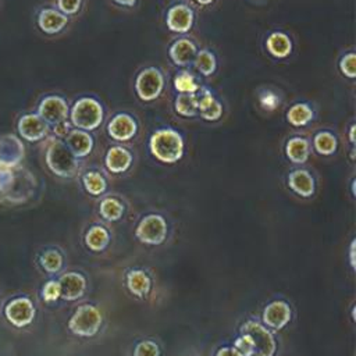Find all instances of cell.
I'll use <instances>...</instances> for the list:
<instances>
[{"instance_id": "cell-28", "label": "cell", "mask_w": 356, "mask_h": 356, "mask_svg": "<svg viewBox=\"0 0 356 356\" xmlns=\"http://www.w3.org/2000/svg\"><path fill=\"white\" fill-rule=\"evenodd\" d=\"M110 242L108 231L102 225H93L85 235L86 246L93 252H102Z\"/></svg>"}, {"instance_id": "cell-45", "label": "cell", "mask_w": 356, "mask_h": 356, "mask_svg": "<svg viewBox=\"0 0 356 356\" xmlns=\"http://www.w3.org/2000/svg\"><path fill=\"white\" fill-rule=\"evenodd\" d=\"M355 124H352L350 125V128H349V140H350V143L353 145L355 143Z\"/></svg>"}, {"instance_id": "cell-46", "label": "cell", "mask_w": 356, "mask_h": 356, "mask_svg": "<svg viewBox=\"0 0 356 356\" xmlns=\"http://www.w3.org/2000/svg\"><path fill=\"white\" fill-rule=\"evenodd\" d=\"M197 4H200V6H209V4H211L214 0H195Z\"/></svg>"}, {"instance_id": "cell-9", "label": "cell", "mask_w": 356, "mask_h": 356, "mask_svg": "<svg viewBox=\"0 0 356 356\" xmlns=\"http://www.w3.org/2000/svg\"><path fill=\"white\" fill-rule=\"evenodd\" d=\"M241 334L250 337L256 356H274L277 350V342L273 334L260 323L249 320L241 325Z\"/></svg>"}, {"instance_id": "cell-31", "label": "cell", "mask_w": 356, "mask_h": 356, "mask_svg": "<svg viewBox=\"0 0 356 356\" xmlns=\"http://www.w3.org/2000/svg\"><path fill=\"white\" fill-rule=\"evenodd\" d=\"M174 108L181 117H195L197 114V103L195 93H178L174 102Z\"/></svg>"}, {"instance_id": "cell-14", "label": "cell", "mask_w": 356, "mask_h": 356, "mask_svg": "<svg viewBox=\"0 0 356 356\" xmlns=\"http://www.w3.org/2000/svg\"><path fill=\"white\" fill-rule=\"evenodd\" d=\"M195 22L193 10L184 3L174 4L168 8L165 15L167 28L174 33H186L192 29Z\"/></svg>"}, {"instance_id": "cell-4", "label": "cell", "mask_w": 356, "mask_h": 356, "mask_svg": "<svg viewBox=\"0 0 356 356\" xmlns=\"http://www.w3.org/2000/svg\"><path fill=\"white\" fill-rule=\"evenodd\" d=\"M104 118V108L100 102L90 96L79 97L70 107L68 121L72 128L83 129V131H95L100 127Z\"/></svg>"}, {"instance_id": "cell-40", "label": "cell", "mask_w": 356, "mask_h": 356, "mask_svg": "<svg viewBox=\"0 0 356 356\" xmlns=\"http://www.w3.org/2000/svg\"><path fill=\"white\" fill-rule=\"evenodd\" d=\"M234 348H235L242 356H254L253 342H252L250 337L246 335V334H242L239 338L235 339Z\"/></svg>"}, {"instance_id": "cell-23", "label": "cell", "mask_w": 356, "mask_h": 356, "mask_svg": "<svg viewBox=\"0 0 356 356\" xmlns=\"http://www.w3.org/2000/svg\"><path fill=\"white\" fill-rule=\"evenodd\" d=\"M289 188L302 197H310L314 193V179L306 170H295L288 177Z\"/></svg>"}, {"instance_id": "cell-39", "label": "cell", "mask_w": 356, "mask_h": 356, "mask_svg": "<svg viewBox=\"0 0 356 356\" xmlns=\"http://www.w3.org/2000/svg\"><path fill=\"white\" fill-rule=\"evenodd\" d=\"M134 356H160V348L153 341H140L134 349Z\"/></svg>"}, {"instance_id": "cell-5", "label": "cell", "mask_w": 356, "mask_h": 356, "mask_svg": "<svg viewBox=\"0 0 356 356\" xmlns=\"http://www.w3.org/2000/svg\"><path fill=\"white\" fill-rule=\"evenodd\" d=\"M1 309L6 321L14 328H25L31 325L36 317L35 303L26 295L11 296L3 303Z\"/></svg>"}, {"instance_id": "cell-15", "label": "cell", "mask_w": 356, "mask_h": 356, "mask_svg": "<svg viewBox=\"0 0 356 356\" xmlns=\"http://www.w3.org/2000/svg\"><path fill=\"white\" fill-rule=\"evenodd\" d=\"M136 120L127 113L115 114L107 124V134L118 142H127L136 135Z\"/></svg>"}, {"instance_id": "cell-10", "label": "cell", "mask_w": 356, "mask_h": 356, "mask_svg": "<svg viewBox=\"0 0 356 356\" xmlns=\"http://www.w3.org/2000/svg\"><path fill=\"white\" fill-rule=\"evenodd\" d=\"M36 113L50 125V128L56 124H60L63 121L68 120L70 114V106L65 97L51 93L43 96L38 106H36Z\"/></svg>"}, {"instance_id": "cell-11", "label": "cell", "mask_w": 356, "mask_h": 356, "mask_svg": "<svg viewBox=\"0 0 356 356\" xmlns=\"http://www.w3.org/2000/svg\"><path fill=\"white\" fill-rule=\"evenodd\" d=\"M135 234L143 243L160 245L167 236V222L160 214H149L139 221Z\"/></svg>"}, {"instance_id": "cell-50", "label": "cell", "mask_w": 356, "mask_h": 356, "mask_svg": "<svg viewBox=\"0 0 356 356\" xmlns=\"http://www.w3.org/2000/svg\"><path fill=\"white\" fill-rule=\"evenodd\" d=\"M0 4H1V0H0Z\"/></svg>"}, {"instance_id": "cell-47", "label": "cell", "mask_w": 356, "mask_h": 356, "mask_svg": "<svg viewBox=\"0 0 356 356\" xmlns=\"http://www.w3.org/2000/svg\"><path fill=\"white\" fill-rule=\"evenodd\" d=\"M352 195L355 196V179L352 181Z\"/></svg>"}, {"instance_id": "cell-1", "label": "cell", "mask_w": 356, "mask_h": 356, "mask_svg": "<svg viewBox=\"0 0 356 356\" xmlns=\"http://www.w3.org/2000/svg\"><path fill=\"white\" fill-rule=\"evenodd\" d=\"M39 181L22 164L15 167L0 165V204L24 206L38 193Z\"/></svg>"}, {"instance_id": "cell-36", "label": "cell", "mask_w": 356, "mask_h": 356, "mask_svg": "<svg viewBox=\"0 0 356 356\" xmlns=\"http://www.w3.org/2000/svg\"><path fill=\"white\" fill-rule=\"evenodd\" d=\"M42 299L46 303H53L60 299V284L57 280H49L42 286Z\"/></svg>"}, {"instance_id": "cell-8", "label": "cell", "mask_w": 356, "mask_h": 356, "mask_svg": "<svg viewBox=\"0 0 356 356\" xmlns=\"http://www.w3.org/2000/svg\"><path fill=\"white\" fill-rule=\"evenodd\" d=\"M164 85V75L156 67L143 68L135 78V92L143 102L156 100L161 95Z\"/></svg>"}, {"instance_id": "cell-17", "label": "cell", "mask_w": 356, "mask_h": 356, "mask_svg": "<svg viewBox=\"0 0 356 356\" xmlns=\"http://www.w3.org/2000/svg\"><path fill=\"white\" fill-rule=\"evenodd\" d=\"M57 281L60 284V298L67 302L76 300L85 293L86 280L79 273H74V271L64 273L60 275Z\"/></svg>"}, {"instance_id": "cell-41", "label": "cell", "mask_w": 356, "mask_h": 356, "mask_svg": "<svg viewBox=\"0 0 356 356\" xmlns=\"http://www.w3.org/2000/svg\"><path fill=\"white\" fill-rule=\"evenodd\" d=\"M71 128H72V125H71V122L67 120V121H63V122H60V124L53 125V127L50 128V132H51L53 136H57V138L64 139V136L70 132Z\"/></svg>"}, {"instance_id": "cell-49", "label": "cell", "mask_w": 356, "mask_h": 356, "mask_svg": "<svg viewBox=\"0 0 356 356\" xmlns=\"http://www.w3.org/2000/svg\"><path fill=\"white\" fill-rule=\"evenodd\" d=\"M1 306H3V299H1V295H0V309H1Z\"/></svg>"}, {"instance_id": "cell-7", "label": "cell", "mask_w": 356, "mask_h": 356, "mask_svg": "<svg viewBox=\"0 0 356 356\" xmlns=\"http://www.w3.org/2000/svg\"><path fill=\"white\" fill-rule=\"evenodd\" d=\"M15 129L17 135L29 143L42 142L51 134L50 125L36 111L19 114L15 121Z\"/></svg>"}, {"instance_id": "cell-44", "label": "cell", "mask_w": 356, "mask_h": 356, "mask_svg": "<svg viewBox=\"0 0 356 356\" xmlns=\"http://www.w3.org/2000/svg\"><path fill=\"white\" fill-rule=\"evenodd\" d=\"M115 4L118 6H124V7H134L136 4L138 0H113Z\"/></svg>"}, {"instance_id": "cell-27", "label": "cell", "mask_w": 356, "mask_h": 356, "mask_svg": "<svg viewBox=\"0 0 356 356\" xmlns=\"http://www.w3.org/2000/svg\"><path fill=\"white\" fill-rule=\"evenodd\" d=\"M314 117L313 108L307 103H295L286 111V120L293 127H305Z\"/></svg>"}, {"instance_id": "cell-33", "label": "cell", "mask_w": 356, "mask_h": 356, "mask_svg": "<svg viewBox=\"0 0 356 356\" xmlns=\"http://www.w3.org/2000/svg\"><path fill=\"white\" fill-rule=\"evenodd\" d=\"M100 214L107 221H117L124 214V206L115 197H106L100 203Z\"/></svg>"}, {"instance_id": "cell-25", "label": "cell", "mask_w": 356, "mask_h": 356, "mask_svg": "<svg viewBox=\"0 0 356 356\" xmlns=\"http://www.w3.org/2000/svg\"><path fill=\"white\" fill-rule=\"evenodd\" d=\"M40 268L47 274H57L64 266V256L57 249H46L38 257Z\"/></svg>"}, {"instance_id": "cell-12", "label": "cell", "mask_w": 356, "mask_h": 356, "mask_svg": "<svg viewBox=\"0 0 356 356\" xmlns=\"http://www.w3.org/2000/svg\"><path fill=\"white\" fill-rule=\"evenodd\" d=\"M35 22L38 29L43 35L56 36L67 28L70 22V17H67L53 6H44L36 11Z\"/></svg>"}, {"instance_id": "cell-6", "label": "cell", "mask_w": 356, "mask_h": 356, "mask_svg": "<svg viewBox=\"0 0 356 356\" xmlns=\"http://www.w3.org/2000/svg\"><path fill=\"white\" fill-rule=\"evenodd\" d=\"M102 313L93 305H81L68 320V330L78 337H93L102 325Z\"/></svg>"}, {"instance_id": "cell-35", "label": "cell", "mask_w": 356, "mask_h": 356, "mask_svg": "<svg viewBox=\"0 0 356 356\" xmlns=\"http://www.w3.org/2000/svg\"><path fill=\"white\" fill-rule=\"evenodd\" d=\"M339 70L346 78L353 79L356 76V54L353 51L346 53L341 57Z\"/></svg>"}, {"instance_id": "cell-13", "label": "cell", "mask_w": 356, "mask_h": 356, "mask_svg": "<svg viewBox=\"0 0 356 356\" xmlns=\"http://www.w3.org/2000/svg\"><path fill=\"white\" fill-rule=\"evenodd\" d=\"M25 159V145L17 134L0 135V165L15 167Z\"/></svg>"}, {"instance_id": "cell-3", "label": "cell", "mask_w": 356, "mask_h": 356, "mask_svg": "<svg viewBox=\"0 0 356 356\" xmlns=\"http://www.w3.org/2000/svg\"><path fill=\"white\" fill-rule=\"evenodd\" d=\"M149 149L159 161L172 164L181 160L184 154V139L178 131L172 128H161L152 134Z\"/></svg>"}, {"instance_id": "cell-26", "label": "cell", "mask_w": 356, "mask_h": 356, "mask_svg": "<svg viewBox=\"0 0 356 356\" xmlns=\"http://www.w3.org/2000/svg\"><path fill=\"white\" fill-rule=\"evenodd\" d=\"M150 278L142 270H132L127 274V286L131 293L136 296H145L150 291Z\"/></svg>"}, {"instance_id": "cell-43", "label": "cell", "mask_w": 356, "mask_h": 356, "mask_svg": "<svg viewBox=\"0 0 356 356\" xmlns=\"http://www.w3.org/2000/svg\"><path fill=\"white\" fill-rule=\"evenodd\" d=\"M355 243H356V242L352 241V242H350V248H349V259H350L349 261H350L352 268H355V266H356V264H355Z\"/></svg>"}, {"instance_id": "cell-24", "label": "cell", "mask_w": 356, "mask_h": 356, "mask_svg": "<svg viewBox=\"0 0 356 356\" xmlns=\"http://www.w3.org/2000/svg\"><path fill=\"white\" fill-rule=\"evenodd\" d=\"M286 157L295 164H303L307 161L310 154V143L302 136L291 138L285 145Z\"/></svg>"}, {"instance_id": "cell-34", "label": "cell", "mask_w": 356, "mask_h": 356, "mask_svg": "<svg viewBox=\"0 0 356 356\" xmlns=\"http://www.w3.org/2000/svg\"><path fill=\"white\" fill-rule=\"evenodd\" d=\"M82 184L86 192H89L93 196H99L106 191V179L97 171L85 172L82 177Z\"/></svg>"}, {"instance_id": "cell-22", "label": "cell", "mask_w": 356, "mask_h": 356, "mask_svg": "<svg viewBox=\"0 0 356 356\" xmlns=\"http://www.w3.org/2000/svg\"><path fill=\"white\" fill-rule=\"evenodd\" d=\"M266 49L274 58H285L292 53L291 38L284 32H271L266 39Z\"/></svg>"}, {"instance_id": "cell-48", "label": "cell", "mask_w": 356, "mask_h": 356, "mask_svg": "<svg viewBox=\"0 0 356 356\" xmlns=\"http://www.w3.org/2000/svg\"><path fill=\"white\" fill-rule=\"evenodd\" d=\"M355 318H356V317H355V307H353V309H352V320L355 321Z\"/></svg>"}, {"instance_id": "cell-2", "label": "cell", "mask_w": 356, "mask_h": 356, "mask_svg": "<svg viewBox=\"0 0 356 356\" xmlns=\"http://www.w3.org/2000/svg\"><path fill=\"white\" fill-rule=\"evenodd\" d=\"M44 163L50 172L60 178H72L79 168L78 159L72 154L65 142L51 134L46 138L44 143Z\"/></svg>"}, {"instance_id": "cell-32", "label": "cell", "mask_w": 356, "mask_h": 356, "mask_svg": "<svg viewBox=\"0 0 356 356\" xmlns=\"http://www.w3.org/2000/svg\"><path fill=\"white\" fill-rule=\"evenodd\" d=\"M174 88L178 93H196L200 88L199 82L196 81L195 75L186 70H182L175 74L174 76Z\"/></svg>"}, {"instance_id": "cell-16", "label": "cell", "mask_w": 356, "mask_h": 356, "mask_svg": "<svg viewBox=\"0 0 356 356\" xmlns=\"http://www.w3.org/2000/svg\"><path fill=\"white\" fill-rule=\"evenodd\" d=\"M291 307L284 300H274L268 303L261 314L263 323L273 330H282L291 321Z\"/></svg>"}, {"instance_id": "cell-21", "label": "cell", "mask_w": 356, "mask_h": 356, "mask_svg": "<svg viewBox=\"0 0 356 356\" xmlns=\"http://www.w3.org/2000/svg\"><path fill=\"white\" fill-rule=\"evenodd\" d=\"M104 163L108 171L118 174L129 168L132 163V154L128 149L122 146H111L104 157Z\"/></svg>"}, {"instance_id": "cell-37", "label": "cell", "mask_w": 356, "mask_h": 356, "mask_svg": "<svg viewBox=\"0 0 356 356\" xmlns=\"http://www.w3.org/2000/svg\"><path fill=\"white\" fill-rule=\"evenodd\" d=\"M259 103H260V106H261L264 110L273 111V110H275V108L280 106L281 99H280V96H278L274 90L266 89V90H261V92H260V95H259Z\"/></svg>"}, {"instance_id": "cell-19", "label": "cell", "mask_w": 356, "mask_h": 356, "mask_svg": "<svg viewBox=\"0 0 356 356\" xmlns=\"http://www.w3.org/2000/svg\"><path fill=\"white\" fill-rule=\"evenodd\" d=\"M197 53L196 43L189 38H178L174 40L168 49V56L175 65L185 67L193 63Z\"/></svg>"}, {"instance_id": "cell-29", "label": "cell", "mask_w": 356, "mask_h": 356, "mask_svg": "<svg viewBox=\"0 0 356 356\" xmlns=\"http://www.w3.org/2000/svg\"><path fill=\"white\" fill-rule=\"evenodd\" d=\"M193 65L203 76H210L217 70V58L211 50L202 49L197 50L193 60Z\"/></svg>"}, {"instance_id": "cell-30", "label": "cell", "mask_w": 356, "mask_h": 356, "mask_svg": "<svg viewBox=\"0 0 356 356\" xmlns=\"http://www.w3.org/2000/svg\"><path fill=\"white\" fill-rule=\"evenodd\" d=\"M313 146L318 154L330 156L335 153L338 147L337 136L330 131H320L313 138Z\"/></svg>"}, {"instance_id": "cell-18", "label": "cell", "mask_w": 356, "mask_h": 356, "mask_svg": "<svg viewBox=\"0 0 356 356\" xmlns=\"http://www.w3.org/2000/svg\"><path fill=\"white\" fill-rule=\"evenodd\" d=\"M197 103V114L206 121H217L222 115V104L204 86H200L195 93Z\"/></svg>"}, {"instance_id": "cell-42", "label": "cell", "mask_w": 356, "mask_h": 356, "mask_svg": "<svg viewBox=\"0 0 356 356\" xmlns=\"http://www.w3.org/2000/svg\"><path fill=\"white\" fill-rule=\"evenodd\" d=\"M216 356H242L234 346H224V348H220L216 353Z\"/></svg>"}, {"instance_id": "cell-20", "label": "cell", "mask_w": 356, "mask_h": 356, "mask_svg": "<svg viewBox=\"0 0 356 356\" xmlns=\"http://www.w3.org/2000/svg\"><path fill=\"white\" fill-rule=\"evenodd\" d=\"M76 159L86 157L93 149V138L88 131L71 128L63 139Z\"/></svg>"}, {"instance_id": "cell-38", "label": "cell", "mask_w": 356, "mask_h": 356, "mask_svg": "<svg viewBox=\"0 0 356 356\" xmlns=\"http://www.w3.org/2000/svg\"><path fill=\"white\" fill-rule=\"evenodd\" d=\"M83 0H56V8L67 17L76 15L82 8Z\"/></svg>"}]
</instances>
